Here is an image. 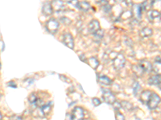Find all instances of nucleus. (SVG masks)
Masks as SVG:
<instances>
[{
    "instance_id": "1",
    "label": "nucleus",
    "mask_w": 161,
    "mask_h": 120,
    "mask_svg": "<svg viewBox=\"0 0 161 120\" xmlns=\"http://www.w3.org/2000/svg\"><path fill=\"white\" fill-rule=\"evenodd\" d=\"M112 63H113V67L115 70L118 71V70L122 69L126 63L125 56L121 53L115 54V55L112 59Z\"/></svg>"
},
{
    "instance_id": "2",
    "label": "nucleus",
    "mask_w": 161,
    "mask_h": 120,
    "mask_svg": "<svg viewBox=\"0 0 161 120\" xmlns=\"http://www.w3.org/2000/svg\"><path fill=\"white\" fill-rule=\"evenodd\" d=\"M45 27H46L47 31L49 32V33H51V34H55L56 32L57 31L58 29H59L60 23H59V22H58L57 19L52 18V19H50L49 20H48V21L46 22Z\"/></svg>"
},
{
    "instance_id": "3",
    "label": "nucleus",
    "mask_w": 161,
    "mask_h": 120,
    "mask_svg": "<svg viewBox=\"0 0 161 120\" xmlns=\"http://www.w3.org/2000/svg\"><path fill=\"white\" fill-rule=\"evenodd\" d=\"M102 98L104 101L110 105H113L116 102V97L115 94L109 89H105V88L102 89Z\"/></svg>"
},
{
    "instance_id": "4",
    "label": "nucleus",
    "mask_w": 161,
    "mask_h": 120,
    "mask_svg": "<svg viewBox=\"0 0 161 120\" xmlns=\"http://www.w3.org/2000/svg\"><path fill=\"white\" fill-rule=\"evenodd\" d=\"M161 101L160 97L155 92H152V95L151 96L149 101L147 103V106L150 110H154L156 109V107H158V105L160 104Z\"/></svg>"
},
{
    "instance_id": "5",
    "label": "nucleus",
    "mask_w": 161,
    "mask_h": 120,
    "mask_svg": "<svg viewBox=\"0 0 161 120\" xmlns=\"http://www.w3.org/2000/svg\"><path fill=\"white\" fill-rule=\"evenodd\" d=\"M62 42L66 47H68L70 49H74V37L69 32H65L64 33V35L62 36Z\"/></svg>"
},
{
    "instance_id": "6",
    "label": "nucleus",
    "mask_w": 161,
    "mask_h": 120,
    "mask_svg": "<svg viewBox=\"0 0 161 120\" xmlns=\"http://www.w3.org/2000/svg\"><path fill=\"white\" fill-rule=\"evenodd\" d=\"M71 115L73 120H83L85 116V112L82 107H76L73 110Z\"/></svg>"
},
{
    "instance_id": "7",
    "label": "nucleus",
    "mask_w": 161,
    "mask_h": 120,
    "mask_svg": "<svg viewBox=\"0 0 161 120\" xmlns=\"http://www.w3.org/2000/svg\"><path fill=\"white\" fill-rule=\"evenodd\" d=\"M148 19L151 23H154V22H157L160 20L161 14L160 11H156V10H151V11H148Z\"/></svg>"
},
{
    "instance_id": "8",
    "label": "nucleus",
    "mask_w": 161,
    "mask_h": 120,
    "mask_svg": "<svg viewBox=\"0 0 161 120\" xmlns=\"http://www.w3.org/2000/svg\"><path fill=\"white\" fill-rule=\"evenodd\" d=\"M88 30L90 33L94 34L100 30V23L97 19H93L88 25Z\"/></svg>"
},
{
    "instance_id": "9",
    "label": "nucleus",
    "mask_w": 161,
    "mask_h": 120,
    "mask_svg": "<svg viewBox=\"0 0 161 120\" xmlns=\"http://www.w3.org/2000/svg\"><path fill=\"white\" fill-rule=\"evenodd\" d=\"M139 64L141 66L145 73H149L152 71V64L151 63L150 61H148L147 59H142L140 60Z\"/></svg>"
},
{
    "instance_id": "10",
    "label": "nucleus",
    "mask_w": 161,
    "mask_h": 120,
    "mask_svg": "<svg viewBox=\"0 0 161 120\" xmlns=\"http://www.w3.org/2000/svg\"><path fill=\"white\" fill-rule=\"evenodd\" d=\"M152 95V91H151L150 90H146V91H143L141 93L140 96H139V99L140 101L142 102L143 103H144L147 105L148 102L149 101L151 96Z\"/></svg>"
},
{
    "instance_id": "11",
    "label": "nucleus",
    "mask_w": 161,
    "mask_h": 120,
    "mask_svg": "<svg viewBox=\"0 0 161 120\" xmlns=\"http://www.w3.org/2000/svg\"><path fill=\"white\" fill-rule=\"evenodd\" d=\"M152 71L156 75H161V58L160 57H157L156 59L155 63L152 64Z\"/></svg>"
},
{
    "instance_id": "12",
    "label": "nucleus",
    "mask_w": 161,
    "mask_h": 120,
    "mask_svg": "<svg viewBox=\"0 0 161 120\" xmlns=\"http://www.w3.org/2000/svg\"><path fill=\"white\" fill-rule=\"evenodd\" d=\"M52 102H49V103H47L44 104L43 107H40L41 115L43 116H47V115H49V113L52 111Z\"/></svg>"
},
{
    "instance_id": "13",
    "label": "nucleus",
    "mask_w": 161,
    "mask_h": 120,
    "mask_svg": "<svg viewBox=\"0 0 161 120\" xmlns=\"http://www.w3.org/2000/svg\"><path fill=\"white\" fill-rule=\"evenodd\" d=\"M142 11H143V6L139 5V4H135L132 7V14H134V15L136 17L137 19H140L141 16H142Z\"/></svg>"
},
{
    "instance_id": "14",
    "label": "nucleus",
    "mask_w": 161,
    "mask_h": 120,
    "mask_svg": "<svg viewBox=\"0 0 161 120\" xmlns=\"http://www.w3.org/2000/svg\"><path fill=\"white\" fill-rule=\"evenodd\" d=\"M131 69H132L133 73L136 75L137 77H142L143 75L145 74L144 71H143V69L141 67V66L139 64H135V65H133L132 67H131Z\"/></svg>"
},
{
    "instance_id": "15",
    "label": "nucleus",
    "mask_w": 161,
    "mask_h": 120,
    "mask_svg": "<svg viewBox=\"0 0 161 120\" xmlns=\"http://www.w3.org/2000/svg\"><path fill=\"white\" fill-rule=\"evenodd\" d=\"M148 84L152 86H159L161 83V78L160 75H154L149 77L148 80Z\"/></svg>"
},
{
    "instance_id": "16",
    "label": "nucleus",
    "mask_w": 161,
    "mask_h": 120,
    "mask_svg": "<svg viewBox=\"0 0 161 120\" xmlns=\"http://www.w3.org/2000/svg\"><path fill=\"white\" fill-rule=\"evenodd\" d=\"M98 81L99 83H101V85L104 86H110L112 84V80L107 75H99L98 78Z\"/></svg>"
},
{
    "instance_id": "17",
    "label": "nucleus",
    "mask_w": 161,
    "mask_h": 120,
    "mask_svg": "<svg viewBox=\"0 0 161 120\" xmlns=\"http://www.w3.org/2000/svg\"><path fill=\"white\" fill-rule=\"evenodd\" d=\"M42 12L44 15H51L53 13V9L51 5V3H44L43 7H42Z\"/></svg>"
},
{
    "instance_id": "18",
    "label": "nucleus",
    "mask_w": 161,
    "mask_h": 120,
    "mask_svg": "<svg viewBox=\"0 0 161 120\" xmlns=\"http://www.w3.org/2000/svg\"><path fill=\"white\" fill-rule=\"evenodd\" d=\"M76 7L77 8L82 11H88L90 9V4L86 1H82V2H78L76 3Z\"/></svg>"
},
{
    "instance_id": "19",
    "label": "nucleus",
    "mask_w": 161,
    "mask_h": 120,
    "mask_svg": "<svg viewBox=\"0 0 161 120\" xmlns=\"http://www.w3.org/2000/svg\"><path fill=\"white\" fill-rule=\"evenodd\" d=\"M153 33V30L150 27H143L140 32H139V35L143 38H146V37H149L151 35H152Z\"/></svg>"
},
{
    "instance_id": "20",
    "label": "nucleus",
    "mask_w": 161,
    "mask_h": 120,
    "mask_svg": "<svg viewBox=\"0 0 161 120\" xmlns=\"http://www.w3.org/2000/svg\"><path fill=\"white\" fill-rule=\"evenodd\" d=\"M86 63L94 70L97 69L99 66V60L96 59L95 57H90V59H88L87 60H86Z\"/></svg>"
},
{
    "instance_id": "21",
    "label": "nucleus",
    "mask_w": 161,
    "mask_h": 120,
    "mask_svg": "<svg viewBox=\"0 0 161 120\" xmlns=\"http://www.w3.org/2000/svg\"><path fill=\"white\" fill-rule=\"evenodd\" d=\"M51 5L52 7V9L56 11H60L64 9V3L62 1H52Z\"/></svg>"
},
{
    "instance_id": "22",
    "label": "nucleus",
    "mask_w": 161,
    "mask_h": 120,
    "mask_svg": "<svg viewBox=\"0 0 161 120\" xmlns=\"http://www.w3.org/2000/svg\"><path fill=\"white\" fill-rule=\"evenodd\" d=\"M121 107L123 109L126 111H131V110L133 109V105L128 101H126V100H123L121 102Z\"/></svg>"
},
{
    "instance_id": "23",
    "label": "nucleus",
    "mask_w": 161,
    "mask_h": 120,
    "mask_svg": "<svg viewBox=\"0 0 161 120\" xmlns=\"http://www.w3.org/2000/svg\"><path fill=\"white\" fill-rule=\"evenodd\" d=\"M104 36V30L100 29L99 31L93 34V39L95 42H100Z\"/></svg>"
},
{
    "instance_id": "24",
    "label": "nucleus",
    "mask_w": 161,
    "mask_h": 120,
    "mask_svg": "<svg viewBox=\"0 0 161 120\" xmlns=\"http://www.w3.org/2000/svg\"><path fill=\"white\" fill-rule=\"evenodd\" d=\"M37 100H38V97L36 95V93H32L28 97V102L30 103L31 105H33V106L35 105Z\"/></svg>"
},
{
    "instance_id": "25",
    "label": "nucleus",
    "mask_w": 161,
    "mask_h": 120,
    "mask_svg": "<svg viewBox=\"0 0 161 120\" xmlns=\"http://www.w3.org/2000/svg\"><path fill=\"white\" fill-rule=\"evenodd\" d=\"M60 22L62 23H64L65 25H69V24L71 23V20H70V19H68V18H67V17H61L60 19Z\"/></svg>"
},
{
    "instance_id": "26",
    "label": "nucleus",
    "mask_w": 161,
    "mask_h": 120,
    "mask_svg": "<svg viewBox=\"0 0 161 120\" xmlns=\"http://www.w3.org/2000/svg\"><path fill=\"white\" fill-rule=\"evenodd\" d=\"M115 119L116 120H125V117H124V115L119 111L116 112V114H115Z\"/></svg>"
},
{
    "instance_id": "27",
    "label": "nucleus",
    "mask_w": 161,
    "mask_h": 120,
    "mask_svg": "<svg viewBox=\"0 0 161 120\" xmlns=\"http://www.w3.org/2000/svg\"><path fill=\"white\" fill-rule=\"evenodd\" d=\"M92 103H93V105L94 107H98L99 105H101V100L99 99V98H93L92 99Z\"/></svg>"
},
{
    "instance_id": "28",
    "label": "nucleus",
    "mask_w": 161,
    "mask_h": 120,
    "mask_svg": "<svg viewBox=\"0 0 161 120\" xmlns=\"http://www.w3.org/2000/svg\"><path fill=\"white\" fill-rule=\"evenodd\" d=\"M59 77L62 81L65 82V83H71V80L69 79L68 77H66L65 75H59Z\"/></svg>"
},
{
    "instance_id": "29",
    "label": "nucleus",
    "mask_w": 161,
    "mask_h": 120,
    "mask_svg": "<svg viewBox=\"0 0 161 120\" xmlns=\"http://www.w3.org/2000/svg\"><path fill=\"white\" fill-rule=\"evenodd\" d=\"M140 89V85L139 83H135L133 85V90H134V94L136 95V92Z\"/></svg>"
},
{
    "instance_id": "30",
    "label": "nucleus",
    "mask_w": 161,
    "mask_h": 120,
    "mask_svg": "<svg viewBox=\"0 0 161 120\" xmlns=\"http://www.w3.org/2000/svg\"><path fill=\"white\" fill-rule=\"evenodd\" d=\"M113 107L115 109V111H118V110L121 108V104L119 103H117V102H115V103L113 104Z\"/></svg>"
},
{
    "instance_id": "31",
    "label": "nucleus",
    "mask_w": 161,
    "mask_h": 120,
    "mask_svg": "<svg viewBox=\"0 0 161 120\" xmlns=\"http://www.w3.org/2000/svg\"><path fill=\"white\" fill-rule=\"evenodd\" d=\"M7 86H8V87H11L17 88L16 83H15V82H14V81H11V82H9V83H7Z\"/></svg>"
},
{
    "instance_id": "32",
    "label": "nucleus",
    "mask_w": 161,
    "mask_h": 120,
    "mask_svg": "<svg viewBox=\"0 0 161 120\" xmlns=\"http://www.w3.org/2000/svg\"><path fill=\"white\" fill-rule=\"evenodd\" d=\"M10 120H22V118L20 116H17V115H13Z\"/></svg>"
},
{
    "instance_id": "33",
    "label": "nucleus",
    "mask_w": 161,
    "mask_h": 120,
    "mask_svg": "<svg viewBox=\"0 0 161 120\" xmlns=\"http://www.w3.org/2000/svg\"><path fill=\"white\" fill-rule=\"evenodd\" d=\"M65 120H73V118H72V115H69V114H66L65 119Z\"/></svg>"
},
{
    "instance_id": "34",
    "label": "nucleus",
    "mask_w": 161,
    "mask_h": 120,
    "mask_svg": "<svg viewBox=\"0 0 161 120\" xmlns=\"http://www.w3.org/2000/svg\"><path fill=\"white\" fill-rule=\"evenodd\" d=\"M159 87H160V90H161V83H160V85H159Z\"/></svg>"
},
{
    "instance_id": "35",
    "label": "nucleus",
    "mask_w": 161,
    "mask_h": 120,
    "mask_svg": "<svg viewBox=\"0 0 161 120\" xmlns=\"http://www.w3.org/2000/svg\"><path fill=\"white\" fill-rule=\"evenodd\" d=\"M2 119V115H1V113H0V119Z\"/></svg>"
},
{
    "instance_id": "36",
    "label": "nucleus",
    "mask_w": 161,
    "mask_h": 120,
    "mask_svg": "<svg viewBox=\"0 0 161 120\" xmlns=\"http://www.w3.org/2000/svg\"><path fill=\"white\" fill-rule=\"evenodd\" d=\"M0 99H1V95H0Z\"/></svg>"
},
{
    "instance_id": "37",
    "label": "nucleus",
    "mask_w": 161,
    "mask_h": 120,
    "mask_svg": "<svg viewBox=\"0 0 161 120\" xmlns=\"http://www.w3.org/2000/svg\"><path fill=\"white\" fill-rule=\"evenodd\" d=\"M160 14H161V13H160Z\"/></svg>"
}]
</instances>
